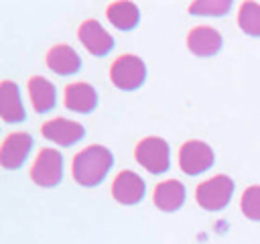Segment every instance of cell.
I'll list each match as a JSON object with an SVG mask.
<instances>
[{
    "instance_id": "2",
    "label": "cell",
    "mask_w": 260,
    "mask_h": 244,
    "mask_svg": "<svg viewBox=\"0 0 260 244\" xmlns=\"http://www.w3.org/2000/svg\"><path fill=\"white\" fill-rule=\"evenodd\" d=\"M136 163L152 175H162L171 167V148L169 142L160 136H146L134 148Z\"/></svg>"
},
{
    "instance_id": "14",
    "label": "cell",
    "mask_w": 260,
    "mask_h": 244,
    "mask_svg": "<svg viewBox=\"0 0 260 244\" xmlns=\"http://www.w3.org/2000/svg\"><path fill=\"white\" fill-rule=\"evenodd\" d=\"M47 67L57 75H75L81 69V57L69 45H55L47 53Z\"/></svg>"
},
{
    "instance_id": "11",
    "label": "cell",
    "mask_w": 260,
    "mask_h": 244,
    "mask_svg": "<svg viewBox=\"0 0 260 244\" xmlns=\"http://www.w3.org/2000/svg\"><path fill=\"white\" fill-rule=\"evenodd\" d=\"M98 92L93 85L85 83V81H75L69 83L65 87V108L71 112H79V114H91L98 108Z\"/></svg>"
},
{
    "instance_id": "10",
    "label": "cell",
    "mask_w": 260,
    "mask_h": 244,
    "mask_svg": "<svg viewBox=\"0 0 260 244\" xmlns=\"http://www.w3.org/2000/svg\"><path fill=\"white\" fill-rule=\"evenodd\" d=\"M41 132L45 138L57 142L59 146H73L85 136V128L79 122L67 118H53L45 122L41 126Z\"/></svg>"
},
{
    "instance_id": "1",
    "label": "cell",
    "mask_w": 260,
    "mask_h": 244,
    "mask_svg": "<svg viewBox=\"0 0 260 244\" xmlns=\"http://www.w3.org/2000/svg\"><path fill=\"white\" fill-rule=\"evenodd\" d=\"M112 165H114V155L102 144H91L73 157L71 175L79 185L95 187L106 179Z\"/></svg>"
},
{
    "instance_id": "6",
    "label": "cell",
    "mask_w": 260,
    "mask_h": 244,
    "mask_svg": "<svg viewBox=\"0 0 260 244\" xmlns=\"http://www.w3.org/2000/svg\"><path fill=\"white\" fill-rule=\"evenodd\" d=\"M30 177L39 187H55L63 179V155L57 148H43L30 169Z\"/></svg>"
},
{
    "instance_id": "5",
    "label": "cell",
    "mask_w": 260,
    "mask_h": 244,
    "mask_svg": "<svg viewBox=\"0 0 260 244\" xmlns=\"http://www.w3.org/2000/svg\"><path fill=\"white\" fill-rule=\"evenodd\" d=\"M215 155L203 140H187L179 150V167L185 175H201L213 167Z\"/></svg>"
},
{
    "instance_id": "19",
    "label": "cell",
    "mask_w": 260,
    "mask_h": 244,
    "mask_svg": "<svg viewBox=\"0 0 260 244\" xmlns=\"http://www.w3.org/2000/svg\"><path fill=\"white\" fill-rule=\"evenodd\" d=\"M230 8L232 0H199L189 4V12L195 16H223Z\"/></svg>"
},
{
    "instance_id": "18",
    "label": "cell",
    "mask_w": 260,
    "mask_h": 244,
    "mask_svg": "<svg viewBox=\"0 0 260 244\" xmlns=\"http://www.w3.org/2000/svg\"><path fill=\"white\" fill-rule=\"evenodd\" d=\"M238 24L250 37H260V4L242 2L238 10Z\"/></svg>"
},
{
    "instance_id": "7",
    "label": "cell",
    "mask_w": 260,
    "mask_h": 244,
    "mask_svg": "<svg viewBox=\"0 0 260 244\" xmlns=\"http://www.w3.org/2000/svg\"><path fill=\"white\" fill-rule=\"evenodd\" d=\"M112 195L122 205H136L146 195V183L134 171H120L112 183Z\"/></svg>"
},
{
    "instance_id": "20",
    "label": "cell",
    "mask_w": 260,
    "mask_h": 244,
    "mask_svg": "<svg viewBox=\"0 0 260 244\" xmlns=\"http://www.w3.org/2000/svg\"><path fill=\"white\" fill-rule=\"evenodd\" d=\"M240 207L248 220L260 222V185H250L248 189H244Z\"/></svg>"
},
{
    "instance_id": "3",
    "label": "cell",
    "mask_w": 260,
    "mask_h": 244,
    "mask_svg": "<svg viewBox=\"0 0 260 244\" xmlns=\"http://www.w3.org/2000/svg\"><path fill=\"white\" fill-rule=\"evenodd\" d=\"M234 179L228 177V175H215L203 183L197 185L195 189V199L197 203L207 209V211H219L223 209L232 195H234Z\"/></svg>"
},
{
    "instance_id": "9",
    "label": "cell",
    "mask_w": 260,
    "mask_h": 244,
    "mask_svg": "<svg viewBox=\"0 0 260 244\" xmlns=\"http://www.w3.org/2000/svg\"><path fill=\"white\" fill-rule=\"evenodd\" d=\"M32 136L26 132H10L0 148V163L4 169H18L32 150Z\"/></svg>"
},
{
    "instance_id": "15",
    "label": "cell",
    "mask_w": 260,
    "mask_h": 244,
    "mask_svg": "<svg viewBox=\"0 0 260 244\" xmlns=\"http://www.w3.org/2000/svg\"><path fill=\"white\" fill-rule=\"evenodd\" d=\"M185 197H187V189L177 179L158 183L152 193V201L160 211H177L185 203Z\"/></svg>"
},
{
    "instance_id": "8",
    "label": "cell",
    "mask_w": 260,
    "mask_h": 244,
    "mask_svg": "<svg viewBox=\"0 0 260 244\" xmlns=\"http://www.w3.org/2000/svg\"><path fill=\"white\" fill-rule=\"evenodd\" d=\"M81 45L95 57H106L112 49H114V37L93 18H87L85 22H81L79 33H77Z\"/></svg>"
},
{
    "instance_id": "12",
    "label": "cell",
    "mask_w": 260,
    "mask_h": 244,
    "mask_svg": "<svg viewBox=\"0 0 260 244\" xmlns=\"http://www.w3.org/2000/svg\"><path fill=\"white\" fill-rule=\"evenodd\" d=\"M223 45L221 35L211 26H195L187 37V47L197 57H213Z\"/></svg>"
},
{
    "instance_id": "17",
    "label": "cell",
    "mask_w": 260,
    "mask_h": 244,
    "mask_svg": "<svg viewBox=\"0 0 260 244\" xmlns=\"http://www.w3.org/2000/svg\"><path fill=\"white\" fill-rule=\"evenodd\" d=\"M106 16L120 30H132L140 22V10L134 2H112L106 8Z\"/></svg>"
},
{
    "instance_id": "4",
    "label": "cell",
    "mask_w": 260,
    "mask_h": 244,
    "mask_svg": "<svg viewBox=\"0 0 260 244\" xmlns=\"http://www.w3.org/2000/svg\"><path fill=\"white\" fill-rule=\"evenodd\" d=\"M110 79L122 92H134L146 81V65L136 55H120L110 65Z\"/></svg>"
},
{
    "instance_id": "16",
    "label": "cell",
    "mask_w": 260,
    "mask_h": 244,
    "mask_svg": "<svg viewBox=\"0 0 260 244\" xmlns=\"http://www.w3.org/2000/svg\"><path fill=\"white\" fill-rule=\"evenodd\" d=\"M26 87H28V96H30V104H32L35 112L47 114V112H51L55 108L57 89L49 79H45L43 75H32L28 79Z\"/></svg>"
},
{
    "instance_id": "13",
    "label": "cell",
    "mask_w": 260,
    "mask_h": 244,
    "mask_svg": "<svg viewBox=\"0 0 260 244\" xmlns=\"http://www.w3.org/2000/svg\"><path fill=\"white\" fill-rule=\"evenodd\" d=\"M0 116L6 124H18L26 120V112L20 100V92L12 81H2L0 85Z\"/></svg>"
}]
</instances>
